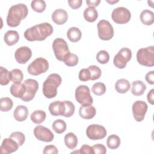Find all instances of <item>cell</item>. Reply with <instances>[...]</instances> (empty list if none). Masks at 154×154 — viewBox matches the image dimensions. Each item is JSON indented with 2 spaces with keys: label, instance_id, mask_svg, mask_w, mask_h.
Wrapping results in <instances>:
<instances>
[{
  "label": "cell",
  "instance_id": "30bf717a",
  "mask_svg": "<svg viewBox=\"0 0 154 154\" xmlns=\"http://www.w3.org/2000/svg\"><path fill=\"white\" fill-rule=\"evenodd\" d=\"M131 17L129 10L123 7H117L113 10L111 14L112 20L117 24H125L128 23Z\"/></svg>",
  "mask_w": 154,
  "mask_h": 154
},
{
  "label": "cell",
  "instance_id": "f907efd6",
  "mask_svg": "<svg viewBox=\"0 0 154 154\" xmlns=\"http://www.w3.org/2000/svg\"><path fill=\"white\" fill-rule=\"evenodd\" d=\"M106 1L108 3L110 4L111 5L114 4H116V3H117V2H119V1H108V0H106Z\"/></svg>",
  "mask_w": 154,
  "mask_h": 154
},
{
  "label": "cell",
  "instance_id": "52a82bcc",
  "mask_svg": "<svg viewBox=\"0 0 154 154\" xmlns=\"http://www.w3.org/2000/svg\"><path fill=\"white\" fill-rule=\"evenodd\" d=\"M132 57V52L128 48H123L119 50L118 53L114 56L113 63L114 66L119 69H124Z\"/></svg>",
  "mask_w": 154,
  "mask_h": 154
},
{
  "label": "cell",
  "instance_id": "ee69618b",
  "mask_svg": "<svg viewBox=\"0 0 154 154\" xmlns=\"http://www.w3.org/2000/svg\"><path fill=\"white\" fill-rule=\"evenodd\" d=\"M43 153L44 154H49V153L57 154L58 153V151L57 148L55 146L51 144V145H47L45 147Z\"/></svg>",
  "mask_w": 154,
  "mask_h": 154
},
{
  "label": "cell",
  "instance_id": "7bdbcfd3",
  "mask_svg": "<svg viewBox=\"0 0 154 154\" xmlns=\"http://www.w3.org/2000/svg\"><path fill=\"white\" fill-rule=\"evenodd\" d=\"M94 153L96 154H105L106 152L105 146L102 144H96L93 146Z\"/></svg>",
  "mask_w": 154,
  "mask_h": 154
},
{
  "label": "cell",
  "instance_id": "bcb514c9",
  "mask_svg": "<svg viewBox=\"0 0 154 154\" xmlns=\"http://www.w3.org/2000/svg\"><path fill=\"white\" fill-rule=\"evenodd\" d=\"M82 3V0H69L68 4L72 9L79 8Z\"/></svg>",
  "mask_w": 154,
  "mask_h": 154
},
{
  "label": "cell",
  "instance_id": "ba28073f",
  "mask_svg": "<svg viewBox=\"0 0 154 154\" xmlns=\"http://www.w3.org/2000/svg\"><path fill=\"white\" fill-rule=\"evenodd\" d=\"M75 99L81 105L92 104L93 102L90 88L85 85H80L76 88Z\"/></svg>",
  "mask_w": 154,
  "mask_h": 154
},
{
  "label": "cell",
  "instance_id": "f546056e",
  "mask_svg": "<svg viewBox=\"0 0 154 154\" xmlns=\"http://www.w3.org/2000/svg\"><path fill=\"white\" fill-rule=\"evenodd\" d=\"M52 129L57 134H62L66 131L67 125L66 122L61 119H57L55 120L52 125Z\"/></svg>",
  "mask_w": 154,
  "mask_h": 154
},
{
  "label": "cell",
  "instance_id": "d590c367",
  "mask_svg": "<svg viewBox=\"0 0 154 154\" xmlns=\"http://www.w3.org/2000/svg\"><path fill=\"white\" fill-rule=\"evenodd\" d=\"M88 69L90 71V80L94 81L96 79H98L100 76L102 74V72L100 69L95 65L90 66L88 67Z\"/></svg>",
  "mask_w": 154,
  "mask_h": 154
},
{
  "label": "cell",
  "instance_id": "4316f807",
  "mask_svg": "<svg viewBox=\"0 0 154 154\" xmlns=\"http://www.w3.org/2000/svg\"><path fill=\"white\" fill-rule=\"evenodd\" d=\"M65 145L70 149H74L78 144V138L72 132L67 133L64 136Z\"/></svg>",
  "mask_w": 154,
  "mask_h": 154
},
{
  "label": "cell",
  "instance_id": "d6986e66",
  "mask_svg": "<svg viewBox=\"0 0 154 154\" xmlns=\"http://www.w3.org/2000/svg\"><path fill=\"white\" fill-rule=\"evenodd\" d=\"M11 94L15 97L20 98V99L24 96L26 91V87L23 83L17 82L13 83L10 89Z\"/></svg>",
  "mask_w": 154,
  "mask_h": 154
},
{
  "label": "cell",
  "instance_id": "8992f818",
  "mask_svg": "<svg viewBox=\"0 0 154 154\" xmlns=\"http://www.w3.org/2000/svg\"><path fill=\"white\" fill-rule=\"evenodd\" d=\"M49 69V63L44 58L39 57L34 60L27 68L28 72L34 76L45 73Z\"/></svg>",
  "mask_w": 154,
  "mask_h": 154
},
{
  "label": "cell",
  "instance_id": "5bb4252c",
  "mask_svg": "<svg viewBox=\"0 0 154 154\" xmlns=\"http://www.w3.org/2000/svg\"><path fill=\"white\" fill-rule=\"evenodd\" d=\"M34 135L37 140L44 142H51L54 138V135L52 131L49 129L42 125L35 127Z\"/></svg>",
  "mask_w": 154,
  "mask_h": 154
},
{
  "label": "cell",
  "instance_id": "6da1fadb",
  "mask_svg": "<svg viewBox=\"0 0 154 154\" xmlns=\"http://www.w3.org/2000/svg\"><path fill=\"white\" fill-rule=\"evenodd\" d=\"M54 31L52 26L43 22L28 28L24 32V37L28 41H43L51 35Z\"/></svg>",
  "mask_w": 154,
  "mask_h": 154
},
{
  "label": "cell",
  "instance_id": "277c9868",
  "mask_svg": "<svg viewBox=\"0 0 154 154\" xmlns=\"http://www.w3.org/2000/svg\"><path fill=\"white\" fill-rule=\"evenodd\" d=\"M138 63L144 66L153 67L154 66V46L140 49L137 53Z\"/></svg>",
  "mask_w": 154,
  "mask_h": 154
},
{
  "label": "cell",
  "instance_id": "f1b7e54d",
  "mask_svg": "<svg viewBox=\"0 0 154 154\" xmlns=\"http://www.w3.org/2000/svg\"><path fill=\"white\" fill-rule=\"evenodd\" d=\"M46 117V112L42 110L34 111L30 116L31 121L35 124H40L43 123Z\"/></svg>",
  "mask_w": 154,
  "mask_h": 154
},
{
  "label": "cell",
  "instance_id": "7a4b0ae2",
  "mask_svg": "<svg viewBox=\"0 0 154 154\" xmlns=\"http://www.w3.org/2000/svg\"><path fill=\"white\" fill-rule=\"evenodd\" d=\"M28 9L23 4H17L11 6L7 16V23L10 27H16L28 15Z\"/></svg>",
  "mask_w": 154,
  "mask_h": 154
},
{
  "label": "cell",
  "instance_id": "4dcf8cb0",
  "mask_svg": "<svg viewBox=\"0 0 154 154\" xmlns=\"http://www.w3.org/2000/svg\"><path fill=\"white\" fill-rule=\"evenodd\" d=\"M106 144L108 148L111 149H117L120 144V139L117 135H111L107 138Z\"/></svg>",
  "mask_w": 154,
  "mask_h": 154
},
{
  "label": "cell",
  "instance_id": "681fc988",
  "mask_svg": "<svg viewBox=\"0 0 154 154\" xmlns=\"http://www.w3.org/2000/svg\"><path fill=\"white\" fill-rule=\"evenodd\" d=\"M100 0H94V1H89V0H87L86 1V3L89 6V7H93L94 8L95 7H97L98 6V5L100 4Z\"/></svg>",
  "mask_w": 154,
  "mask_h": 154
},
{
  "label": "cell",
  "instance_id": "836d02e7",
  "mask_svg": "<svg viewBox=\"0 0 154 154\" xmlns=\"http://www.w3.org/2000/svg\"><path fill=\"white\" fill-rule=\"evenodd\" d=\"M11 81L10 73L3 67H0V84L1 85H7Z\"/></svg>",
  "mask_w": 154,
  "mask_h": 154
},
{
  "label": "cell",
  "instance_id": "f35d334b",
  "mask_svg": "<svg viewBox=\"0 0 154 154\" xmlns=\"http://www.w3.org/2000/svg\"><path fill=\"white\" fill-rule=\"evenodd\" d=\"M10 138L13 139L15 141H16L19 146H22L25 141V135L22 132L19 131L12 132L10 135Z\"/></svg>",
  "mask_w": 154,
  "mask_h": 154
},
{
  "label": "cell",
  "instance_id": "603a6c76",
  "mask_svg": "<svg viewBox=\"0 0 154 154\" xmlns=\"http://www.w3.org/2000/svg\"><path fill=\"white\" fill-rule=\"evenodd\" d=\"M146 90V84L140 80L134 81L132 83L131 92L135 96H140L143 94Z\"/></svg>",
  "mask_w": 154,
  "mask_h": 154
},
{
  "label": "cell",
  "instance_id": "4fadbf2b",
  "mask_svg": "<svg viewBox=\"0 0 154 154\" xmlns=\"http://www.w3.org/2000/svg\"><path fill=\"white\" fill-rule=\"evenodd\" d=\"M148 106L147 103L143 100L135 101L132 107L133 116L137 122H141L144 119Z\"/></svg>",
  "mask_w": 154,
  "mask_h": 154
},
{
  "label": "cell",
  "instance_id": "8fae6325",
  "mask_svg": "<svg viewBox=\"0 0 154 154\" xmlns=\"http://www.w3.org/2000/svg\"><path fill=\"white\" fill-rule=\"evenodd\" d=\"M106 130L104 126L92 124L89 125L86 130L87 137L91 140H99L104 138L106 135Z\"/></svg>",
  "mask_w": 154,
  "mask_h": 154
},
{
  "label": "cell",
  "instance_id": "3957f363",
  "mask_svg": "<svg viewBox=\"0 0 154 154\" xmlns=\"http://www.w3.org/2000/svg\"><path fill=\"white\" fill-rule=\"evenodd\" d=\"M62 79L57 73H52L44 81L43 84V93L48 99L55 97L57 94V88L61 85Z\"/></svg>",
  "mask_w": 154,
  "mask_h": 154
},
{
  "label": "cell",
  "instance_id": "ffe728a7",
  "mask_svg": "<svg viewBox=\"0 0 154 154\" xmlns=\"http://www.w3.org/2000/svg\"><path fill=\"white\" fill-rule=\"evenodd\" d=\"M49 111L51 115L54 116H62L64 112V103L63 101L56 100L51 102L49 105Z\"/></svg>",
  "mask_w": 154,
  "mask_h": 154
},
{
  "label": "cell",
  "instance_id": "d4e9b609",
  "mask_svg": "<svg viewBox=\"0 0 154 154\" xmlns=\"http://www.w3.org/2000/svg\"><path fill=\"white\" fill-rule=\"evenodd\" d=\"M131 84L126 79H120L115 84L116 90L119 93H126L130 89Z\"/></svg>",
  "mask_w": 154,
  "mask_h": 154
},
{
  "label": "cell",
  "instance_id": "b9f144b4",
  "mask_svg": "<svg viewBox=\"0 0 154 154\" xmlns=\"http://www.w3.org/2000/svg\"><path fill=\"white\" fill-rule=\"evenodd\" d=\"M79 79L81 81H87L90 79V73L88 69H82L78 75Z\"/></svg>",
  "mask_w": 154,
  "mask_h": 154
},
{
  "label": "cell",
  "instance_id": "44dd1931",
  "mask_svg": "<svg viewBox=\"0 0 154 154\" xmlns=\"http://www.w3.org/2000/svg\"><path fill=\"white\" fill-rule=\"evenodd\" d=\"M28 116V109L23 105L17 106L13 112V116L16 120L18 122L25 121Z\"/></svg>",
  "mask_w": 154,
  "mask_h": 154
},
{
  "label": "cell",
  "instance_id": "8d00e7d4",
  "mask_svg": "<svg viewBox=\"0 0 154 154\" xmlns=\"http://www.w3.org/2000/svg\"><path fill=\"white\" fill-rule=\"evenodd\" d=\"M91 91L94 94L97 96H101L105 93L106 86L102 82H96L93 85Z\"/></svg>",
  "mask_w": 154,
  "mask_h": 154
},
{
  "label": "cell",
  "instance_id": "1f68e13d",
  "mask_svg": "<svg viewBox=\"0 0 154 154\" xmlns=\"http://www.w3.org/2000/svg\"><path fill=\"white\" fill-rule=\"evenodd\" d=\"M13 105V100L8 97H2L0 99V109L2 112H7L10 111Z\"/></svg>",
  "mask_w": 154,
  "mask_h": 154
},
{
  "label": "cell",
  "instance_id": "f6af8a7d",
  "mask_svg": "<svg viewBox=\"0 0 154 154\" xmlns=\"http://www.w3.org/2000/svg\"><path fill=\"white\" fill-rule=\"evenodd\" d=\"M79 153H85V154H94L93 147L90 146L87 144H84L81 146L79 150Z\"/></svg>",
  "mask_w": 154,
  "mask_h": 154
},
{
  "label": "cell",
  "instance_id": "484cf974",
  "mask_svg": "<svg viewBox=\"0 0 154 154\" xmlns=\"http://www.w3.org/2000/svg\"><path fill=\"white\" fill-rule=\"evenodd\" d=\"M82 36V33L80 29L76 27H71L69 29L67 32V37L69 40L73 43L80 40Z\"/></svg>",
  "mask_w": 154,
  "mask_h": 154
},
{
  "label": "cell",
  "instance_id": "9a60e30c",
  "mask_svg": "<svg viewBox=\"0 0 154 154\" xmlns=\"http://www.w3.org/2000/svg\"><path fill=\"white\" fill-rule=\"evenodd\" d=\"M32 52L28 46H22L16 49L14 57L16 61L19 64H25L31 58Z\"/></svg>",
  "mask_w": 154,
  "mask_h": 154
},
{
  "label": "cell",
  "instance_id": "d6a6232c",
  "mask_svg": "<svg viewBox=\"0 0 154 154\" xmlns=\"http://www.w3.org/2000/svg\"><path fill=\"white\" fill-rule=\"evenodd\" d=\"M64 112L63 116L66 117H70L73 115L75 112V105L69 100H64Z\"/></svg>",
  "mask_w": 154,
  "mask_h": 154
},
{
  "label": "cell",
  "instance_id": "83f0119b",
  "mask_svg": "<svg viewBox=\"0 0 154 154\" xmlns=\"http://www.w3.org/2000/svg\"><path fill=\"white\" fill-rule=\"evenodd\" d=\"M84 17L87 22H93L98 17L97 11L95 8L88 7L84 11Z\"/></svg>",
  "mask_w": 154,
  "mask_h": 154
},
{
  "label": "cell",
  "instance_id": "60d3db41",
  "mask_svg": "<svg viewBox=\"0 0 154 154\" xmlns=\"http://www.w3.org/2000/svg\"><path fill=\"white\" fill-rule=\"evenodd\" d=\"M78 57L74 54L70 53L64 60V64L69 67H73L78 63Z\"/></svg>",
  "mask_w": 154,
  "mask_h": 154
},
{
  "label": "cell",
  "instance_id": "ab89813d",
  "mask_svg": "<svg viewBox=\"0 0 154 154\" xmlns=\"http://www.w3.org/2000/svg\"><path fill=\"white\" fill-rule=\"evenodd\" d=\"M96 60L100 64H106L109 60V55L106 51H100L96 55Z\"/></svg>",
  "mask_w": 154,
  "mask_h": 154
},
{
  "label": "cell",
  "instance_id": "74e56055",
  "mask_svg": "<svg viewBox=\"0 0 154 154\" xmlns=\"http://www.w3.org/2000/svg\"><path fill=\"white\" fill-rule=\"evenodd\" d=\"M10 78L11 81L14 83L17 82H21L23 78V75L22 72L19 69H13L10 72Z\"/></svg>",
  "mask_w": 154,
  "mask_h": 154
},
{
  "label": "cell",
  "instance_id": "7402d4cb",
  "mask_svg": "<svg viewBox=\"0 0 154 154\" xmlns=\"http://www.w3.org/2000/svg\"><path fill=\"white\" fill-rule=\"evenodd\" d=\"M4 40L8 46H13L19 41V35L16 31L9 30L4 34Z\"/></svg>",
  "mask_w": 154,
  "mask_h": 154
},
{
  "label": "cell",
  "instance_id": "e575fe53",
  "mask_svg": "<svg viewBox=\"0 0 154 154\" xmlns=\"http://www.w3.org/2000/svg\"><path fill=\"white\" fill-rule=\"evenodd\" d=\"M32 10L37 13H42L46 9V2L43 0H33L31 3Z\"/></svg>",
  "mask_w": 154,
  "mask_h": 154
},
{
  "label": "cell",
  "instance_id": "e0dca14e",
  "mask_svg": "<svg viewBox=\"0 0 154 154\" xmlns=\"http://www.w3.org/2000/svg\"><path fill=\"white\" fill-rule=\"evenodd\" d=\"M96 113V108L92 106V104L81 105L79 109V116L84 119H91L95 116Z\"/></svg>",
  "mask_w": 154,
  "mask_h": 154
},
{
  "label": "cell",
  "instance_id": "ac0fdd59",
  "mask_svg": "<svg viewBox=\"0 0 154 154\" xmlns=\"http://www.w3.org/2000/svg\"><path fill=\"white\" fill-rule=\"evenodd\" d=\"M68 19L67 11L63 9L59 8L55 10L52 14V20L57 25H61L64 24Z\"/></svg>",
  "mask_w": 154,
  "mask_h": 154
},
{
  "label": "cell",
  "instance_id": "c3c4849f",
  "mask_svg": "<svg viewBox=\"0 0 154 154\" xmlns=\"http://www.w3.org/2000/svg\"><path fill=\"white\" fill-rule=\"evenodd\" d=\"M153 92H154V89H152L149 91V92L147 94V100L149 102V103H150L151 105H153L154 104V94H153Z\"/></svg>",
  "mask_w": 154,
  "mask_h": 154
},
{
  "label": "cell",
  "instance_id": "5b68a950",
  "mask_svg": "<svg viewBox=\"0 0 154 154\" xmlns=\"http://www.w3.org/2000/svg\"><path fill=\"white\" fill-rule=\"evenodd\" d=\"M52 48L56 58L61 61H64L70 54L67 42L61 38H57L54 40Z\"/></svg>",
  "mask_w": 154,
  "mask_h": 154
},
{
  "label": "cell",
  "instance_id": "7dc6e473",
  "mask_svg": "<svg viewBox=\"0 0 154 154\" xmlns=\"http://www.w3.org/2000/svg\"><path fill=\"white\" fill-rule=\"evenodd\" d=\"M146 81L147 83L151 85L154 84V71L152 70L149 72L145 76Z\"/></svg>",
  "mask_w": 154,
  "mask_h": 154
},
{
  "label": "cell",
  "instance_id": "7c38bea8",
  "mask_svg": "<svg viewBox=\"0 0 154 154\" xmlns=\"http://www.w3.org/2000/svg\"><path fill=\"white\" fill-rule=\"evenodd\" d=\"M23 84L26 87V91L21 100L24 102L31 101L33 99L38 90V83L35 79H28L24 81Z\"/></svg>",
  "mask_w": 154,
  "mask_h": 154
},
{
  "label": "cell",
  "instance_id": "cb8c5ba5",
  "mask_svg": "<svg viewBox=\"0 0 154 154\" xmlns=\"http://www.w3.org/2000/svg\"><path fill=\"white\" fill-rule=\"evenodd\" d=\"M140 17L141 22L145 25H151L154 22V14L148 9L142 11Z\"/></svg>",
  "mask_w": 154,
  "mask_h": 154
},
{
  "label": "cell",
  "instance_id": "9c48e42d",
  "mask_svg": "<svg viewBox=\"0 0 154 154\" xmlns=\"http://www.w3.org/2000/svg\"><path fill=\"white\" fill-rule=\"evenodd\" d=\"M99 37L102 40H109L114 36V29L109 21L100 20L97 23Z\"/></svg>",
  "mask_w": 154,
  "mask_h": 154
},
{
  "label": "cell",
  "instance_id": "2e32d148",
  "mask_svg": "<svg viewBox=\"0 0 154 154\" xmlns=\"http://www.w3.org/2000/svg\"><path fill=\"white\" fill-rule=\"evenodd\" d=\"M16 141L11 138H4L0 147L1 153L2 154H9L16 152L19 147Z\"/></svg>",
  "mask_w": 154,
  "mask_h": 154
}]
</instances>
